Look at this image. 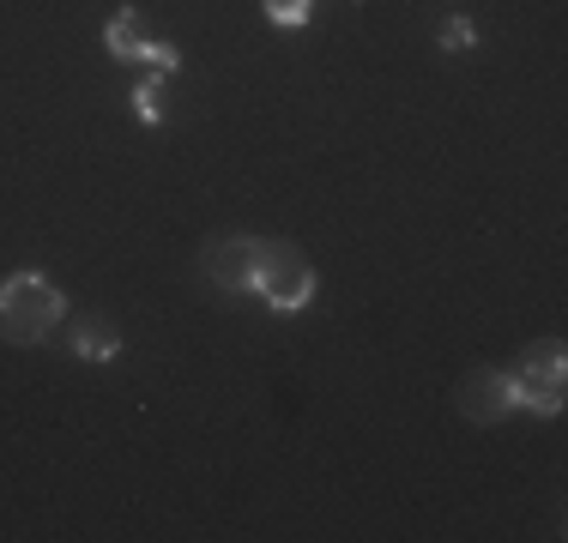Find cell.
<instances>
[{
	"mask_svg": "<svg viewBox=\"0 0 568 543\" xmlns=\"http://www.w3.org/2000/svg\"><path fill=\"white\" fill-rule=\"evenodd\" d=\"M61 320H67V296L43 272H12V278H0V332L12 345H43Z\"/></svg>",
	"mask_w": 568,
	"mask_h": 543,
	"instance_id": "obj_1",
	"label": "cell"
},
{
	"mask_svg": "<svg viewBox=\"0 0 568 543\" xmlns=\"http://www.w3.org/2000/svg\"><path fill=\"white\" fill-rule=\"evenodd\" d=\"M248 290L261 296L273 315H296V308H308V296H315V260H308L296 242H254Z\"/></svg>",
	"mask_w": 568,
	"mask_h": 543,
	"instance_id": "obj_2",
	"label": "cell"
},
{
	"mask_svg": "<svg viewBox=\"0 0 568 543\" xmlns=\"http://www.w3.org/2000/svg\"><path fill=\"white\" fill-rule=\"evenodd\" d=\"M454 404H459V417H466V423L490 429V423H503L508 411H520V392H514V375L508 369H471L454 387Z\"/></svg>",
	"mask_w": 568,
	"mask_h": 543,
	"instance_id": "obj_3",
	"label": "cell"
},
{
	"mask_svg": "<svg viewBox=\"0 0 568 543\" xmlns=\"http://www.w3.org/2000/svg\"><path fill=\"white\" fill-rule=\"evenodd\" d=\"M562 387H568L562 345H538L532 357L514 369V392H520V404H532L538 417H557L562 411Z\"/></svg>",
	"mask_w": 568,
	"mask_h": 543,
	"instance_id": "obj_4",
	"label": "cell"
},
{
	"mask_svg": "<svg viewBox=\"0 0 568 543\" xmlns=\"http://www.w3.org/2000/svg\"><path fill=\"white\" fill-rule=\"evenodd\" d=\"M200 272H206L212 290L242 296L254 278V236H212L206 248H200Z\"/></svg>",
	"mask_w": 568,
	"mask_h": 543,
	"instance_id": "obj_5",
	"label": "cell"
},
{
	"mask_svg": "<svg viewBox=\"0 0 568 543\" xmlns=\"http://www.w3.org/2000/svg\"><path fill=\"white\" fill-rule=\"evenodd\" d=\"M67 350H73L79 362H110L121 350V326L85 315V320H73V332H67Z\"/></svg>",
	"mask_w": 568,
	"mask_h": 543,
	"instance_id": "obj_6",
	"label": "cell"
},
{
	"mask_svg": "<svg viewBox=\"0 0 568 543\" xmlns=\"http://www.w3.org/2000/svg\"><path fill=\"white\" fill-rule=\"evenodd\" d=\"M140 43H145V12L121 7L115 19L103 24V49H110V54H121V61H133V54H140Z\"/></svg>",
	"mask_w": 568,
	"mask_h": 543,
	"instance_id": "obj_7",
	"label": "cell"
},
{
	"mask_svg": "<svg viewBox=\"0 0 568 543\" xmlns=\"http://www.w3.org/2000/svg\"><path fill=\"white\" fill-rule=\"evenodd\" d=\"M261 12L278 24V31H303L315 19V0H261Z\"/></svg>",
	"mask_w": 568,
	"mask_h": 543,
	"instance_id": "obj_8",
	"label": "cell"
},
{
	"mask_svg": "<svg viewBox=\"0 0 568 543\" xmlns=\"http://www.w3.org/2000/svg\"><path fill=\"white\" fill-rule=\"evenodd\" d=\"M158 98H164V79H158V73L133 85V115H140L145 127H158V121H164V103H158Z\"/></svg>",
	"mask_w": 568,
	"mask_h": 543,
	"instance_id": "obj_9",
	"label": "cell"
},
{
	"mask_svg": "<svg viewBox=\"0 0 568 543\" xmlns=\"http://www.w3.org/2000/svg\"><path fill=\"white\" fill-rule=\"evenodd\" d=\"M133 61H145V66H152L158 79H170L175 66H182V49H175V43H158V37H145V43H140V54H133Z\"/></svg>",
	"mask_w": 568,
	"mask_h": 543,
	"instance_id": "obj_10",
	"label": "cell"
},
{
	"mask_svg": "<svg viewBox=\"0 0 568 543\" xmlns=\"http://www.w3.org/2000/svg\"><path fill=\"white\" fill-rule=\"evenodd\" d=\"M471 43H478V24H471V19H448V24H442V49H471Z\"/></svg>",
	"mask_w": 568,
	"mask_h": 543,
	"instance_id": "obj_11",
	"label": "cell"
}]
</instances>
